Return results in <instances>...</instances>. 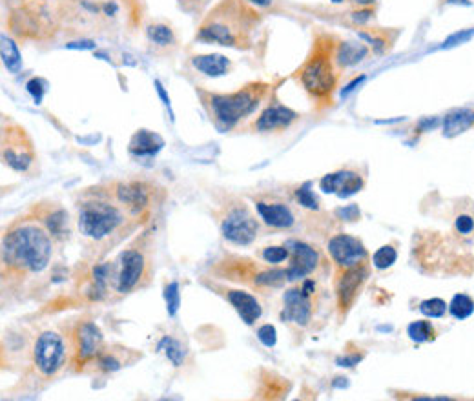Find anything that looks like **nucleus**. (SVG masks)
Segmentation results:
<instances>
[{"instance_id":"nucleus-1","label":"nucleus","mask_w":474,"mask_h":401,"mask_svg":"<svg viewBox=\"0 0 474 401\" xmlns=\"http://www.w3.org/2000/svg\"><path fill=\"white\" fill-rule=\"evenodd\" d=\"M261 13L248 0H218L202 16L196 38L226 48L250 49Z\"/></svg>"},{"instance_id":"nucleus-2","label":"nucleus","mask_w":474,"mask_h":401,"mask_svg":"<svg viewBox=\"0 0 474 401\" xmlns=\"http://www.w3.org/2000/svg\"><path fill=\"white\" fill-rule=\"evenodd\" d=\"M35 219H21L11 224L2 239L4 270L15 276L40 274L53 255V241Z\"/></svg>"},{"instance_id":"nucleus-3","label":"nucleus","mask_w":474,"mask_h":401,"mask_svg":"<svg viewBox=\"0 0 474 401\" xmlns=\"http://www.w3.org/2000/svg\"><path fill=\"white\" fill-rule=\"evenodd\" d=\"M336 48H338V40L332 35L319 33L314 38L308 59L298 70L301 86L305 88V92L319 108L332 104V95L338 88Z\"/></svg>"},{"instance_id":"nucleus-4","label":"nucleus","mask_w":474,"mask_h":401,"mask_svg":"<svg viewBox=\"0 0 474 401\" xmlns=\"http://www.w3.org/2000/svg\"><path fill=\"white\" fill-rule=\"evenodd\" d=\"M128 216L130 211L115 199L109 188H90L77 205L79 232L97 243L122 230Z\"/></svg>"},{"instance_id":"nucleus-5","label":"nucleus","mask_w":474,"mask_h":401,"mask_svg":"<svg viewBox=\"0 0 474 401\" xmlns=\"http://www.w3.org/2000/svg\"><path fill=\"white\" fill-rule=\"evenodd\" d=\"M268 86L267 82L256 81L248 82L239 90L230 93H212L199 90L201 103L207 106L210 119L219 130H232L245 120L248 115H252L257 109V106L267 97Z\"/></svg>"},{"instance_id":"nucleus-6","label":"nucleus","mask_w":474,"mask_h":401,"mask_svg":"<svg viewBox=\"0 0 474 401\" xmlns=\"http://www.w3.org/2000/svg\"><path fill=\"white\" fill-rule=\"evenodd\" d=\"M0 152L2 161L11 170L18 174H29L37 163V153L33 148V142L27 135V131L15 120L5 117L2 122V139H0Z\"/></svg>"},{"instance_id":"nucleus-7","label":"nucleus","mask_w":474,"mask_h":401,"mask_svg":"<svg viewBox=\"0 0 474 401\" xmlns=\"http://www.w3.org/2000/svg\"><path fill=\"white\" fill-rule=\"evenodd\" d=\"M221 233L223 237L230 243L237 244V246H248L256 241L259 227L254 214L248 210V206L243 200H235L230 203L223 208L221 219Z\"/></svg>"},{"instance_id":"nucleus-8","label":"nucleus","mask_w":474,"mask_h":401,"mask_svg":"<svg viewBox=\"0 0 474 401\" xmlns=\"http://www.w3.org/2000/svg\"><path fill=\"white\" fill-rule=\"evenodd\" d=\"M68 348L59 332L44 331L33 343V365L44 380H51L66 365Z\"/></svg>"},{"instance_id":"nucleus-9","label":"nucleus","mask_w":474,"mask_h":401,"mask_svg":"<svg viewBox=\"0 0 474 401\" xmlns=\"http://www.w3.org/2000/svg\"><path fill=\"white\" fill-rule=\"evenodd\" d=\"M150 263L141 250L128 248L119 257V268L115 274V288L119 294H128L144 287L150 279Z\"/></svg>"},{"instance_id":"nucleus-10","label":"nucleus","mask_w":474,"mask_h":401,"mask_svg":"<svg viewBox=\"0 0 474 401\" xmlns=\"http://www.w3.org/2000/svg\"><path fill=\"white\" fill-rule=\"evenodd\" d=\"M114 197L130 211L131 217H144L155 196L153 186L146 181H115L108 186Z\"/></svg>"},{"instance_id":"nucleus-11","label":"nucleus","mask_w":474,"mask_h":401,"mask_svg":"<svg viewBox=\"0 0 474 401\" xmlns=\"http://www.w3.org/2000/svg\"><path fill=\"white\" fill-rule=\"evenodd\" d=\"M71 343L75 365H86L93 359L97 361L103 352V332L92 321H81L73 331Z\"/></svg>"},{"instance_id":"nucleus-12","label":"nucleus","mask_w":474,"mask_h":401,"mask_svg":"<svg viewBox=\"0 0 474 401\" xmlns=\"http://www.w3.org/2000/svg\"><path fill=\"white\" fill-rule=\"evenodd\" d=\"M328 254L341 268L363 265V261L367 259V248L363 243L347 233H338L328 241Z\"/></svg>"},{"instance_id":"nucleus-13","label":"nucleus","mask_w":474,"mask_h":401,"mask_svg":"<svg viewBox=\"0 0 474 401\" xmlns=\"http://www.w3.org/2000/svg\"><path fill=\"white\" fill-rule=\"evenodd\" d=\"M367 270L363 265L350 266V268H343L341 276H339L338 283H336V294H338V307L341 312L347 310L354 305L358 294H360L361 285L367 279Z\"/></svg>"},{"instance_id":"nucleus-14","label":"nucleus","mask_w":474,"mask_h":401,"mask_svg":"<svg viewBox=\"0 0 474 401\" xmlns=\"http://www.w3.org/2000/svg\"><path fill=\"white\" fill-rule=\"evenodd\" d=\"M300 119V115L289 106H283L279 103H270L267 108L263 109L261 115L254 122V130L259 133H272V131L287 130Z\"/></svg>"},{"instance_id":"nucleus-15","label":"nucleus","mask_w":474,"mask_h":401,"mask_svg":"<svg viewBox=\"0 0 474 401\" xmlns=\"http://www.w3.org/2000/svg\"><path fill=\"white\" fill-rule=\"evenodd\" d=\"M285 310L281 320L290 321L294 325L306 326L312 318V303L308 294L303 288H290L283 296Z\"/></svg>"},{"instance_id":"nucleus-16","label":"nucleus","mask_w":474,"mask_h":401,"mask_svg":"<svg viewBox=\"0 0 474 401\" xmlns=\"http://www.w3.org/2000/svg\"><path fill=\"white\" fill-rule=\"evenodd\" d=\"M35 217L42 222L44 228L48 230L49 235L53 239H64L70 233V219H68V211L53 203H38L33 206Z\"/></svg>"},{"instance_id":"nucleus-17","label":"nucleus","mask_w":474,"mask_h":401,"mask_svg":"<svg viewBox=\"0 0 474 401\" xmlns=\"http://www.w3.org/2000/svg\"><path fill=\"white\" fill-rule=\"evenodd\" d=\"M365 181L360 174L350 172V170H339L334 174L325 175L319 181V186L325 194H336L338 197H350L361 192Z\"/></svg>"},{"instance_id":"nucleus-18","label":"nucleus","mask_w":474,"mask_h":401,"mask_svg":"<svg viewBox=\"0 0 474 401\" xmlns=\"http://www.w3.org/2000/svg\"><path fill=\"white\" fill-rule=\"evenodd\" d=\"M292 246H294V259L287 268V277H289V281H298L301 277L308 276V274L314 272L319 257H317V252L312 248L311 244L295 241V243H292Z\"/></svg>"},{"instance_id":"nucleus-19","label":"nucleus","mask_w":474,"mask_h":401,"mask_svg":"<svg viewBox=\"0 0 474 401\" xmlns=\"http://www.w3.org/2000/svg\"><path fill=\"white\" fill-rule=\"evenodd\" d=\"M259 272L256 268V263H252L248 259H241V257H230L226 261H221L218 266H215V274L223 276L224 279H230V281H254V287H256V279L259 276Z\"/></svg>"},{"instance_id":"nucleus-20","label":"nucleus","mask_w":474,"mask_h":401,"mask_svg":"<svg viewBox=\"0 0 474 401\" xmlns=\"http://www.w3.org/2000/svg\"><path fill=\"white\" fill-rule=\"evenodd\" d=\"M226 299L228 303L235 309V312L241 315V320L245 321L246 325H254L259 318H261V305L256 299V296H252L243 290H226Z\"/></svg>"},{"instance_id":"nucleus-21","label":"nucleus","mask_w":474,"mask_h":401,"mask_svg":"<svg viewBox=\"0 0 474 401\" xmlns=\"http://www.w3.org/2000/svg\"><path fill=\"white\" fill-rule=\"evenodd\" d=\"M256 210L265 224L272 228H290L294 224V214L285 203H267L257 200Z\"/></svg>"},{"instance_id":"nucleus-22","label":"nucleus","mask_w":474,"mask_h":401,"mask_svg":"<svg viewBox=\"0 0 474 401\" xmlns=\"http://www.w3.org/2000/svg\"><path fill=\"white\" fill-rule=\"evenodd\" d=\"M190 64L197 73L207 77L226 75L232 70V62H230L228 57L219 53L194 55V57H190Z\"/></svg>"},{"instance_id":"nucleus-23","label":"nucleus","mask_w":474,"mask_h":401,"mask_svg":"<svg viewBox=\"0 0 474 401\" xmlns=\"http://www.w3.org/2000/svg\"><path fill=\"white\" fill-rule=\"evenodd\" d=\"M163 146L164 141L161 135L150 130H137L128 142V152L135 157H148L155 155Z\"/></svg>"},{"instance_id":"nucleus-24","label":"nucleus","mask_w":474,"mask_h":401,"mask_svg":"<svg viewBox=\"0 0 474 401\" xmlns=\"http://www.w3.org/2000/svg\"><path fill=\"white\" fill-rule=\"evenodd\" d=\"M474 126V112L473 109H453L451 114L445 115L443 119V135L456 137Z\"/></svg>"},{"instance_id":"nucleus-25","label":"nucleus","mask_w":474,"mask_h":401,"mask_svg":"<svg viewBox=\"0 0 474 401\" xmlns=\"http://www.w3.org/2000/svg\"><path fill=\"white\" fill-rule=\"evenodd\" d=\"M369 49L363 46V44H354V42H338V48H336V62L338 66H352L358 64L361 60L365 59Z\"/></svg>"},{"instance_id":"nucleus-26","label":"nucleus","mask_w":474,"mask_h":401,"mask_svg":"<svg viewBox=\"0 0 474 401\" xmlns=\"http://www.w3.org/2000/svg\"><path fill=\"white\" fill-rule=\"evenodd\" d=\"M146 35L150 38V42L159 46V48H170V46H175L177 38H175L174 27L170 24H164V22H153L146 27Z\"/></svg>"},{"instance_id":"nucleus-27","label":"nucleus","mask_w":474,"mask_h":401,"mask_svg":"<svg viewBox=\"0 0 474 401\" xmlns=\"http://www.w3.org/2000/svg\"><path fill=\"white\" fill-rule=\"evenodd\" d=\"M0 42H2L0 44V51H2V62H4L5 70L10 73H18L22 68V57L21 51H18V46L8 35H2Z\"/></svg>"},{"instance_id":"nucleus-28","label":"nucleus","mask_w":474,"mask_h":401,"mask_svg":"<svg viewBox=\"0 0 474 401\" xmlns=\"http://www.w3.org/2000/svg\"><path fill=\"white\" fill-rule=\"evenodd\" d=\"M449 310L456 320H467L474 312V301L465 294H456L449 305Z\"/></svg>"},{"instance_id":"nucleus-29","label":"nucleus","mask_w":474,"mask_h":401,"mask_svg":"<svg viewBox=\"0 0 474 401\" xmlns=\"http://www.w3.org/2000/svg\"><path fill=\"white\" fill-rule=\"evenodd\" d=\"M285 281H289L287 270L281 268H270V270H261L256 279V287H281Z\"/></svg>"},{"instance_id":"nucleus-30","label":"nucleus","mask_w":474,"mask_h":401,"mask_svg":"<svg viewBox=\"0 0 474 401\" xmlns=\"http://www.w3.org/2000/svg\"><path fill=\"white\" fill-rule=\"evenodd\" d=\"M407 334L416 343H425L434 339V328H432L429 321H414V323H410L409 328H407Z\"/></svg>"},{"instance_id":"nucleus-31","label":"nucleus","mask_w":474,"mask_h":401,"mask_svg":"<svg viewBox=\"0 0 474 401\" xmlns=\"http://www.w3.org/2000/svg\"><path fill=\"white\" fill-rule=\"evenodd\" d=\"M398 259V252L391 244H385L382 248L376 250V254L372 255V265L376 266L378 270H385L389 266H393Z\"/></svg>"},{"instance_id":"nucleus-32","label":"nucleus","mask_w":474,"mask_h":401,"mask_svg":"<svg viewBox=\"0 0 474 401\" xmlns=\"http://www.w3.org/2000/svg\"><path fill=\"white\" fill-rule=\"evenodd\" d=\"M449 305L440 298H432V299H425L420 303V312L427 318H442L447 312Z\"/></svg>"},{"instance_id":"nucleus-33","label":"nucleus","mask_w":474,"mask_h":401,"mask_svg":"<svg viewBox=\"0 0 474 401\" xmlns=\"http://www.w3.org/2000/svg\"><path fill=\"white\" fill-rule=\"evenodd\" d=\"M164 301H166V309H168L170 315H175L177 309L181 305V296H179V285L177 283H170L164 287Z\"/></svg>"},{"instance_id":"nucleus-34","label":"nucleus","mask_w":474,"mask_h":401,"mask_svg":"<svg viewBox=\"0 0 474 401\" xmlns=\"http://www.w3.org/2000/svg\"><path fill=\"white\" fill-rule=\"evenodd\" d=\"M295 199L300 203L301 206H305L308 210H319V203H317L316 196L312 194L311 190V183H305L303 186H300L295 190Z\"/></svg>"},{"instance_id":"nucleus-35","label":"nucleus","mask_w":474,"mask_h":401,"mask_svg":"<svg viewBox=\"0 0 474 401\" xmlns=\"http://www.w3.org/2000/svg\"><path fill=\"white\" fill-rule=\"evenodd\" d=\"M289 257V250L285 246H267L263 250V259L267 263H272V265H278L281 261H285Z\"/></svg>"},{"instance_id":"nucleus-36","label":"nucleus","mask_w":474,"mask_h":401,"mask_svg":"<svg viewBox=\"0 0 474 401\" xmlns=\"http://www.w3.org/2000/svg\"><path fill=\"white\" fill-rule=\"evenodd\" d=\"M473 37H474V29H464V31L453 33L451 37L445 38V42H443V48H454V46H458V44L469 42V40Z\"/></svg>"},{"instance_id":"nucleus-37","label":"nucleus","mask_w":474,"mask_h":401,"mask_svg":"<svg viewBox=\"0 0 474 401\" xmlns=\"http://www.w3.org/2000/svg\"><path fill=\"white\" fill-rule=\"evenodd\" d=\"M257 337L259 341L265 345V347H274L276 341H278V332L274 328L272 325H263L259 331H257Z\"/></svg>"},{"instance_id":"nucleus-38","label":"nucleus","mask_w":474,"mask_h":401,"mask_svg":"<svg viewBox=\"0 0 474 401\" xmlns=\"http://www.w3.org/2000/svg\"><path fill=\"white\" fill-rule=\"evenodd\" d=\"M46 88H48V84H46L44 79H31V81L27 82V92L31 93L37 104L42 101V95L46 93Z\"/></svg>"},{"instance_id":"nucleus-39","label":"nucleus","mask_w":474,"mask_h":401,"mask_svg":"<svg viewBox=\"0 0 474 401\" xmlns=\"http://www.w3.org/2000/svg\"><path fill=\"white\" fill-rule=\"evenodd\" d=\"M164 341L168 345V347H166V356H168V359L175 367H179V365L183 363V348H181L179 343L170 341V339H164Z\"/></svg>"},{"instance_id":"nucleus-40","label":"nucleus","mask_w":474,"mask_h":401,"mask_svg":"<svg viewBox=\"0 0 474 401\" xmlns=\"http://www.w3.org/2000/svg\"><path fill=\"white\" fill-rule=\"evenodd\" d=\"M97 365L103 370H108V372H111V370L120 369L119 361H117V359H115L114 356H109L108 352H101V356H98V358H97Z\"/></svg>"},{"instance_id":"nucleus-41","label":"nucleus","mask_w":474,"mask_h":401,"mask_svg":"<svg viewBox=\"0 0 474 401\" xmlns=\"http://www.w3.org/2000/svg\"><path fill=\"white\" fill-rule=\"evenodd\" d=\"M208 4V0H179V5L181 10H185L186 13H190V15H194V13H201L202 8Z\"/></svg>"},{"instance_id":"nucleus-42","label":"nucleus","mask_w":474,"mask_h":401,"mask_svg":"<svg viewBox=\"0 0 474 401\" xmlns=\"http://www.w3.org/2000/svg\"><path fill=\"white\" fill-rule=\"evenodd\" d=\"M336 214H338V217H341L343 221H356V219H360V208H358V205L339 208Z\"/></svg>"},{"instance_id":"nucleus-43","label":"nucleus","mask_w":474,"mask_h":401,"mask_svg":"<svg viewBox=\"0 0 474 401\" xmlns=\"http://www.w3.org/2000/svg\"><path fill=\"white\" fill-rule=\"evenodd\" d=\"M473 228H474V221L469 216H460L458 219H456V230H458L460 233L467 235V233L473 232Z\"/></svg>"},{"instance_id":"nucleus-44","label":"nucleus","mask_w":474,"mask_h":401,"mask_svg":"<svg viewBox=\"0 0 474 401\" xmlns=\"http://www.w3.org/2000/svg\"><path fill=\"white\" fill-rule=\"evenodd\" d=\"M372 13H374V10H371V8H361L360 11L352 13V18L356 22H367L372 16Z\"/></svg>"},{"instance_id":"nucleus-45","label":"nucleus","mask_w":474,"mask_h":401,"mask_svg":"<svg viewBox=\"0 0 474 401\" xmlns=\"http://www.w3.org/2000/svg\"><path fill=\"white\" fill-rule=\"evenodd\" d=\"M361 361V356L354 354V356H343V358H338L339 367H354Z\"/></svg>"},{"instance_id":"nucleus-46","label":"nucleus","mask_w":474,"mask_h":401,"mask_svg":"<svg viewBox=\"0 0 474 401\" xmlns=\"http://www.w3.org/2000/svg\"><path fill=\"white\" fill-rule=\"evenodd\" d=\"M248 2L257 5V8H272L276 4V0H248Z\"/></svg>"},{"instance_id":"nucleus-47","label":"nucleus","mask_w":474,"mask_h":401,"mask_svg":"<svg viewBox=\"0 0 474 401\" xmlns=\"http://www.w3.org/2000/svg\"><path fill=\"white\" fill-rule=\"evenodd\" d=\"M363 79H365V77H360V79H356V81H354V82H350L349 86L345 88L343 92H341V95H347V93H349V92H352V90H354V88H356V86H358V84H360V82H361V81H363Z\"/></svg>"},{"instance_id":"nucleus-48","label":"nucleus","mask_w":474,"mask_h":401,"mask_svg":"<svg viewBox=\"0 0 474 401\" xmlns=\"http://www.w3.org/2000/svg\"><path fill=\"white\" fill-rule=\"evenodd\" d=\"M301 288H303V290H305L306 294H312V292H314V290H316V283L308 279V281L303 283V287H301Z\"/></svg>"},{"instance_id":"nucleus-49","label":"nucleus","mask_w":474,"mask_h":401,"mask_svg":"<svg viewBox=\"0 0 474 401\" xmlns=\"http://www.w3.org/2000/svg\"><path fill=\"white\" fill-rule=\"evenodd\" d=\"M352 2L360 5V8H371V5L374 4L376 0H352Z\"/></svg>"},{"instance_id":"nucleus-50","label":"nucleus","mask_w":474,"mask_h":401,"mask_svg":"<svg viewBox=\"0 0 474 401\" xmlns=\"http://www.w3.org/2000/svg\"><path fill=\"white\" fill-rule=\"evenodd\" d=\"M330 2H334V4H341L343 0H330Z\"/></svg>"}]
</instances>
